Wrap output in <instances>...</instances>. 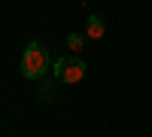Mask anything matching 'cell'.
I'll list each match as a JSON object with an SVG mask.
<instances>
[{
	"instance_id": "obj_3",
	"label": "cell",
	"mask_w": 152,
	"mask_h": 137,
	"mask_svg": "<svg viewBox=\"0 0 152 137\" xmlns=\"http://www.w3.org/2000/svg\"><path fill=\"white\" fill-rule=\"evenodd\" d=\"M104 31H107V21H104V15H88V21H85V37L88 40H100L104 37Z\"/></svg>"
},
{
	"instance_id": "obj_4",
	"label": "cell",
	"mask_w": 152,
	"mask_h": 137,
	"mask_svg": "<svg viewBox=\"0 0 152 137\" xmlns=\"http://www.w3.org/2000/svg\"><path fill=\"white\" fill-rule=\"evenodd\" d=\"M67 46L73 49V52H82V49H85V34H70L67 37Z\"/></svg>"
},
{
	"instance_id": "obj_2",
	"label": "cell",
	"mask_w": 152,
	"mask_h": 137,
	"mask_svg": "<svg viewBox=\"0 0 152 137\" xmlns=\"http://www.w3.org/2000/svg\"><path fill=\"white\" fill-rule=\"evenodd\" d=\"M85 61L82 58H76V55H61L55 64H52V73H55V79L58 82H67V85H73V82H79L82 76H85Z\"/></svg>"
},
{
	"instance_id": "obj_5",
	"label": "cell",
	"mask_w": 152,
	"mask_h": 137,
	"mask_svg": "<svg viewBox=\"0 0 152 137\" xmlns=\"http://www.w3.org/2000/svg\"><path fill=\"white\" fill-rule=\"evenodd\" d=\"M52 97V82H43V89H40V101H49Z\"/></svg>"
},
{
	"instance_id": "obj_1",
	"label": "cell",
	"mask_w": 152,
	"mask_h": 137,
	"mask_svg": "<svg viewBox=\"0 0 152 137\" xmlns=\"http://www.w3.org/2000/svg\"><path fill=\"white\" fill-rule=\"evenodd\" d=\"M49 70H52V61H49L46 46H40L37 40L28 43V49H24V55H21V76H24V79L40 82Z\"/></svg>"
}]
</instances>
